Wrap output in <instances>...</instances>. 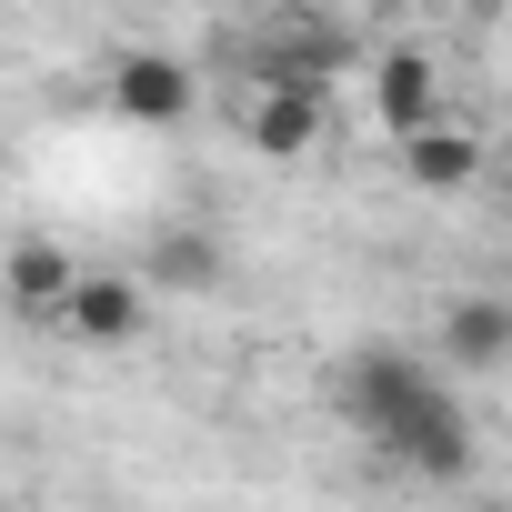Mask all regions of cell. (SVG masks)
<instances>
[{
	"label": "cell",
	"mask_w": 512,
	"mask_h": 512,
	"mask_svg": "<svg viewBox=\"0 0 512 512\" xmlns=\"http://www.w3.org/2000/svg\"><path fill=\"white\" fill-rule=\"evenodd\" d=\"M372 111H382L392 141L422 131V121H442V81H432V61H422V51H392V61L372 71Z\"/></svg>",
	"instance_id": "9c48e42d"
},
{
	"label": "cell",
	"mask_w": 512,
	"mask_h": 512,
	"mask_svg": "<svg viewBox=\"0 0 512 512\" xmlns=\"http://www.w3.org/2000/svg\"><path fill=\"white\" fill-rule=\"evenodd\" d=\"M352 11H362V21H402V0H352Z\"/></svg>",
	"instance_id": "8fae6325"
},
{
	"label": "cell",
	"mask_w": 512,
	"mask_h": 512,
	"mask_svg": "<svg viewBox=\"0 0 512 512\" xmlns=\"http://www.w3.org/2000/svg\"><path fill=\"white\" fill-rule=\"evenodd\" d=\"M322 121H332V81H262V101L241 111V141L262 161H302L322 151Z\"/></svg>",
	"instance_id": "7a4b0ae2"
},
{
	"label": "cell",
	"mask_w": 512,
	"mask_h": 512,
	"mask_svg": "<svg viewBox=\"0 0 512 512\" xmlns=\"http://www.w3.org/2000/svg\"><path fill=\"white\" fill-rule=\"evenodd\" d=\"M402 181L412 191H472L482 181V141L462 131V121H422V131H402Z\"/></svg>",
	"instance_id": "52a82bcc"
},
{
	"label": "cell",
	"mask_w": 512,
	"mask_h": 512,
	"mask_svg": "<svg viewBox=\"0 0 512 512\" xmlns=\"http://www.w3.org/2000/svg\"><path fill=\"white\" fill-rule=\"evenodd\" d=\"M432 352L462 362V372H502V362H512V292H462V302H442Z\"/></svg>",
	"instance_id": "8992f818"
},
{
	"label": "cell",
	"mask_w": 512,
	"mask_h": 512,
	"mask_svg": "<svg viewBox=\"0 0 512 512\" xmlns=\"http://www.w3.org/2000/svg\"><path fill=\"white\" fill-rule=\"evenodd\" d=\"M111 111L141 121V131H171V121L201 111V81H191V61H171V51H121V61H111Z\"/></svg>",
	"instance_id": "3957f363"
},
{
	"label": "cell",
	"mask_w": 512,
	"mask_h": 512,
	"mask_svg": "<svg viewBox=\"0 0 512 512\" xmlns=\"http://www.w3.org/2000/svg\"><path fill=\"white\" fill-rule=\"evenodd\" d=\"M342 412H352V432H362L382 462H402L412 482H462V472H472V422H462V402H452V382H442L432 352L362 342V352L342 362Z\"/></svg>",
	"instance_id": "6da1fadb"
},
{
	"label": "cell",
	"mask_w": 512,
	"mask_h": 512,
	"mask_svg": "<svg viewBox=\"0 0 512 512\" xmlns=\"http://www.w3.org/2000/svg\"><path fill=\"white\" fill-rule=\"evenodd\" d=\"M51 322H61L71 342H91V352H111V342H131V332L151 322V292H141L131 272H81V282H71V302H61Z\"/></svg>",
	"instance_id": "277c9868"
},
{
	"label": "cell",
	"mask_w": 512,
	"mask_h": 512,
	"mask_svg": "<svg viewBox=\"0 0 512 512\" xmlns=\"http://www.w3.org/2000/svg\"><path fill=\"white\" fill-rule=\"evenodd\" d=\"M352 61V31H332L322 11H272L262 21V81H332Z\"/></svg>",
	"instance_id": "5b68a950"
},
{
	"label": "cell",
	"mask_w": 512,
	"mask_h": 512,
	"mask_svg": "<svg viewBox=\"0 0 512 512\" xmlns=\"http://www.w3.org/2000/svg\"><path fill=\"white\" fill-rule=\"evenodd\" d=\"M231 272V251H221V231H201V221H171V231H151V251H141V282H161V292H211Z\"/></svg>",
	"instance_id": "ba28073f"
},
{
	"label": "cell",
	"mask_w": 512,
	"mask_h": 512,
	"mask_svg": "<svg viewBox=\"0 0 512 512\" xmlns=\"http://www.w3.org/2000/svg\"><path fill=\"white\" fill-rule=\"evenodd\" d=\"M71 282H81V262H71L51 231H21V241H11V302H21V312L51 322V312L71 302Z\"/></svg>",
	"instance_id": "30bf717a"
},
{
	"label": "cell",
	"mask_w": 512,
	"mask_h": 512,
	"mask_svg": "<svg viewBox=\"0 0 512 512\" xmlns=\"http://www.w3.org/2000/svg\"><path fill=\"white\" fill-rule=\"evenodd\" d=\"M502 211H512V171H502Z\"/></svg>",
	"instance_id": "7c38bea8"
}]
</instances>
